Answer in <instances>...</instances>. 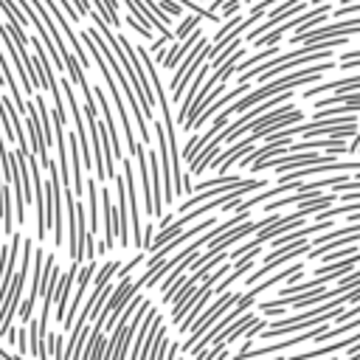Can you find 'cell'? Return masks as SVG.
<instances>
[{
  "label": "cell",
  "instance_id": "cell-1",
  "mask_svg": "<svg viewBox=\"0 0 360 360\" xmlns=\"http://www.w3.org/2000/svg\"><path fill=\"white\" fill-rule=\"evenodd\" d=\"M82 42H84L87 53H90V56H93V62H96V68H98V73H101V79H104V84H107V93L112 96V104H115L118 118H121V124H124V141H127V146H129V152H132V149H135V143H138V138H135V132H132V121H129L127 107H124V93H121V87H118V82H115L112 70L107 68V62H104V56H101L98 45L93 42V37H90L87 31H82Z\"/></svg>",
  "mask_w": 360,
  "mask_h": 360
},
{
  "label": "cell",
  "instance_id": "cell-2",
  "mask_svg": "<svg viewBox=\"0 0 360 360\" xmlns=\"http://www.w3.org/2000/svg\"><path fill=\"white\" fill-rule=\"evenodd\" d=\"M31 256H34V242L31 239H22V248H20V270H14V281L8 287V301L0 312V335H8L11 332V318L17 315L20 309V301H22V287H25V273L31 270Z\"/></svg>",
  "mask_w": 360,
  "mask_h": 360
},
{
  "label": "cell",
  "instance_id": "cell-3",
  "mask_svg": "<svg viewBox=\"0 0 360 360\" xmlns=\"http://www.w3.org/2000/svg\"><path fill=\"white\" fill-rule=\"evenodd\" d=\"M208 56H211V45H208L205 37H200V42H197V45L177 62V68H174V76H172V96H174V98H183L186 84H188L191 76L200 70V65L208 62Z\"/></svg>",
  "mask_w": 360,
  "mask_h": 360
},
{
  "label": "cell",
  "instance_id": "cell-4",
  "mask_svg": "<svg viewBox=\"0 0 360 360\" xmlns=\"http://www.w3.org/2000/svg\"><path fill=\"white\" fill-rule=\"evenodd\" d=\"M84 115H87V127H90V152H93V172H96V180L104 183L107 180V172H104V158H101V129H104V121L98 118V110H96V96H93V87L90 93L84 96Z\"/></svg>",
  "mask_w": 360,
  "mask_h": 360
},
{
  "label": "cell",
  "instance_id": "cell-5",
  "mask_svg": "<svg viewBox=\"0 0 360 360\" xmlns=\"http://www.w3.org/2000/svg\"><path fill=\"white\" fill-rule=\"evenodd\" d=\"M236 301H239V295H236V292H228V290H225L222 295H217V298H214V304H211V307H208V309H205V312L191 323V329H188V332H191V340L180 343V349H183V352H188V346H191V343H197V340H200V335H202V332H205V329H208L219 315H225Z\"/></svg>",
  "mask_w": 360,
  "mask_h": 360
},
{
  "label": "cell",
  "instance_id": "cell-6",
  "mask_svg": "<svg viewBox=\"0 0 360 360\" xmlns=\"http://www.w3.org/2000/svg\"><path fill=\"white\" fill-rule=\"evenodd\" d=\"M248 90H250V82H239L233 90H225V93H219V96H217V101H211V104H208V107H205V110H202V112H200V115L191 121L188 132H191V129H200L205 121H211V118H214V112H219V110H222L228 101H236V98H239V96H245Z\"/></svg>",
  "mask_w": 360,
  "mask_h": 360
},
{
  "label": "cell",
  "instance_id": "cell-7",
  "mask_svg": "<svg viewBox=\"0 0 360 360\" xmlns=\"http://www.w3.org/2000/svg\"><path fill=\"white\" fill-rule=\"evenodd\" d=\"M93 96L101 101V121H104V129H107V138H110V146H112V158L121 160L124 152H121V138H118V129H115V118L110 112V101L107 96L101 93V84H93Z\"/></svg>",
  "mask_w": 360,
  "mask_h": 360
},
{
  "label": "cell",
  "instance_id": "cell-8",
  "mask_svg": "<svg viewBox=\"0 0 360 360\" xmlns=\"http://www.w3.org/2000/svg\"><path fill=\"white\" fill-rule=\"evenodd\" d=\"M225 124H228V115H225V112L214 115V124H211V127H208L202 135L188 138V143H186V149H183V160H188V163H191V160H194V158H197V155H200V152L208 146V141H211V138H214V135H217V132H219Z\"/></svg>",
  "mask_w": 360,
  "mask_h": 360
},
{
  "label": "cell",
  "instance_id": "cell-9",
  "mask_svg": "<svg viewBox=\"0 0 360 360\" xmlns=\"http://www.w3.org/2000/svg\"><path fill=\"white\" fill-rule=\"evenodd\" d=\"M200 37H202V28L197 25V28H194L188 37H183V39L172 42V51L163 56V62H160V65H163L166 70H174V68H177V62H180V59H183V56H186V53H188V51H191L197 42H200Z\"/></svg>",
  "mask_w": 360,
  "mask_h": 360
},
{
  "label": "cell",
  "instance_id": "cell-10",
  "mask_svg": "<svg viewBox=\"0 0 360 360\" xmlns=\"http://www.w3.org/2000/svg\"><path fill=\"white\" fill-rule=\"evenodd\" d=\"M96 276V264L93 262H87L82 270H79V284H76V292H73V301H70V307L65 309V318H62V323L70 329L73 326V315H76V309H79V301L84 298V290H87V284H90V278Z\"/></svg>",
  "mask_w": 360,
  "mask_h": 360
},
{
  "label": "cell",
  "instance_id": "cell-11",
  "mask_svg": "<svg viewBox=\"0 0 360 360\" xmlns=\"http://www.w3.org/2000/svg\"><path fill=\"white\" fill-rule=\"evenodd\" d=\"M101 205H104V248H112L118 236V222H115V202L104 186H101Z\"/></svg>",
  "mask_w": 360,
  "mask_h": 360
},
{
  "label": "cell",
  "instance_id": "cell-12",
  "mask_svg": "<svg viewBox=\"0 0 360 360\" xmlns=\"http://www.w3.org/2000/svg\"><path fill=\"white\" fill-rule=\"evenodd\" d=\"M76 273H79V264L76 262H70V270L68 273H62L59 276V287H56V321L62 323V318H65V309H68V292H70V287H73V278H76Z\"/></svg>",
  "mask_w": 360,
  "mask_h": 360
},
{
  "label": "cell",
  "instance_id": "cell-13",
  "mask_svg": "<svg viewBox=\"0 0 360 360\" xmlns=\"http://www.w3.org/2000/svg\"><path fill=\"white\" fill-rule=\"evenodd\" d=\"M326 90H360V73H352L346 79H335V82H315L309 84L307 93H301L304 98H312L318 93H326Z\"/></svg>",
  "mask_w": 360,
  "mask_h": 360
},
{
  "label": "cell",
  "instance_id": "cell-14",
  "mask_svg": "<svg viewBox=\"0 0 360 360\" xmlns=\"http://www.w3.org/2000/svg\"><path fill=\"white\" fill-rule=\"evenodd\" d=\"M253 143H256V138H253V135H250V138H245V141H239V143H233L231 149L219 152V155H217V160H211V166L217 163V166H219V172H228V169H231V163H236L242 155H248V152L253 149Z\"/></svg>",
  "mask_w": 360,
  "mask_h": 360
},
{
  "label": "cell",
  "instance_id": "cell-15",
  "mask_svg": "<svg viewBox=\"0 0 360 360\" xmlns=\"http://www.w3.org/2000/svg\"><path fill=\"white\" fill-rule=\"evenodd\" d=\"M354 242H360V231L343 233V236H338V239H332V242H323V245H318V248H307V259H321V256H323L326 250L349 248V245H354Z\"/></svg>",
  "mask_w": 360,
  "mask_h": 360
},
{
  "label": "cell",
  "instance_id": "cell-16",
  "mask_svg": "<svg viewBox=\"0 0 360 360\" xmlns=\"http://www.w3.org/2000/svg\"><path fill=\"white\" fill-rule=\"evenodd\" d=\"M219 146H222V143H219V141H217V135H214V138L208 141V146H205V149H202V152H200V155L191 160V174H200V172H205V169L211 166V160L219 155Z\"/></svg>",
  "mask_w": 360,
  "mask_h": 360
},
{
  "label": "cell",
  "instance_id": "cell-17",
  "mask_svg": "<svg viewBox=\"0 0 360 360\" xmlns=\"http://www.w3.org/2000/svg\"><path fill=\"white\" fill-rule=\"evenodd\" d=\"M87 183V197H90V228H87V233H93L96 236V228H98V180L96 177H90V180H84Z\"/></svg>",
  "mask_w": 360,
  "mask_h": 360
},
{
  "label": "cell",
  "instance_id": "cell-18",
  "mask_svg": "<svg viewBox=\"0 0 360 360\" xmlns=\"http://www.w3.org/2000/svg\"><path fill=\"white\" fill-rule=\"evenodd\" d=\"M177 3L183 6V11H191V14L202 17V20H211V22H219V20H222L214 8H208V6H202V3H197V0H177Z\"/></svg>",
  "mask_w": 360,
  "mask_h": 360
},
{
  "label": "cell",
  "instance_id": "cell-19",
  "mask_svg": "<svg viewBox=\"0 0 360 360\" xmlns=\"http://www.w3.org/2000/svg\"><path fill=\"white\" fill-rule=\"evenodd\" d=\"M200 22H202V17H197V14L186 11V14H183V20H180V25H177V31H174V37H177V39L188 37V34H191V31H194Z\"/></svg>",
  "mask_w": 360,
  "mask_h": 360
},
{
  "label": "cell",
  "instance_id": "cell-20",
  "mask_svg": "<svg viewBox=\"0 0 360 360\" xmlns=\"http://www.w3.org/2000/svg\"><path fill=\"white\" fill-rule=\"evenodd\" d=\"M115 270H118V262H107V264L101 267V273L96 276V290H101V287L115 276Z\"/></svg>",
  "mask_w": 360,
  "mask_h": 360
},
{
  "label": "cell",
  "instance_id": "cell-21",
  "mask_svg": "<svg viewBox=\"0 0 360 360\" xmlns=\"http://www.w3.org/2000/svg\"><path fill=\"white\" fill-rule=\"evenodd\" d=\"M127 25H132V28H135V34H141L143 39H152V28H146V25H141V22H138V20L132 17V14L127 17Z\"/></svg>",
  "mask_w": 360,
  "mask_h": 360
},
{
  "label": "cell",
  "instance_id": "cell-22",
  "mask_svg": "<svg viewBox=\"0 0 360 360\" xmlns=\"http://www.w3.org/2000/svg\"><path fill=\"white\" fill-rule=\"evenodd\" d=\"M239 8H242V0H228V3L222 6V14H219V17H222V20H225V17H233V14H239Z\"/></svg>",
  "mask_w": 360,
  "mask_h": 360
},
{
  "label": "cell",
  "instance_id": "cell-23",
  "mask_svg": "<svg viewBox=\"0 0 360 360\" xmlns=\"http://www.w3.org/2000/svg\"><path fill=\"white\" fill-rule=\"evenodd\" d=\"M14 340H17V349H20L22 354H25V352H31V349H28V329H20Z\"/></svg>",
  "mask_w": 360,
  "mask_h": 360
},
{
  "label": "cell",
  "instance_id": "cell-24",
  "mask_svg": "<svg viewBox=\"0 0 360 360\" xmlns=\"http://www.w3.org/2000/svg\"><path fill=\"white\" fill-rule=\"evenodd\" d=\"M70 3H73V8H76L82 17H87V14H90V8H93V6H90V0H70Z\"/></svg>",
  "mask_w": 360,
  "mask_h": 360
},
{
  "label": "cell",
  "instance_id": "cell-25",
  "mask_svg": "<svg viewBox=\"0 0 360 360\" xmlns=\"http://www.w3.org/2000/svg\"><path fill=\"white\" fill-rule=\"evenodd\" d=\"M346 152H352V155L360 152V129H357V135H352V141L346 143Z\"/></svg>",
  "mask_w": 360,
  "mask_h": 360
},
{
  "label": "cell",
  "instance_id": "cell-26",
  "mask_svg": "<svg viewBox=\"0 0 360 360\" xmlns=\"http://www.w3.org/2000/svg\"><path fill=\"white\" fill-rule=\"evenodd\" d=\"M340 68H343V70H360V56H354V59H346V62H340Z\"/></svg>",
  "mask_w": 360,
  "mask_h": 360
},
{
  "label": "cell",
  "instance_id": "cell-27",
  "mask_svg": "<svg viewBox=\"0 0 360 360\" xmlns=\"http://www.w3.org/2000/svg\"><path fill=\"white\" fill-rule=\"evenodd\" d=\"M6 259H8V248H3V242H0V278H3V270H6Z\"/></svg>",
  "mask_w": 360,
  "mask_h": 360
},
{
  "label": "cell",
  "instance_id": "cell-28",
  "mask_svg": "<svg viewBox=\"0 0 360 360\" xmlns=\"http://www.w3.org/2000/svg\"><path fill=\"white\" fill-rule=\"evenodd\" d=\"M0 357H3V360H22V357H17V354H11V352H6L3 346H0Z\"/></svg>",
  "mask_w": 360,
  "mask_h": 360
},
{
  "label": "cell",
  "instance_id": "cell-29",
  "mask_svg": "<svg viewBox=\"0 0 360 360\" xmlns=\"http://www.w3.org/2000/svg\"><path fill=\"white\" fill-rule=\"evenodd\" d=\"M225 3H228V0H211V3H208V8H214V11H217V8H222Z\"/></svg>",
  "mask_w": 360,
  "mask_h": 360
},
{
  "label": "cell",
  "instance_id": "cell-30",
  "mask_svg": "<svg viewBox=\"0 0 360 360\" xmlns=\"http://www.w3.org/2000/svg\"><path fill=\"white\" fill-rule=\"evenodd\" d=\"M205 3H211V0H205Z\"/></svg>",
  "mask_w": 360,
  "mask_h": 360
}]
</instances>
